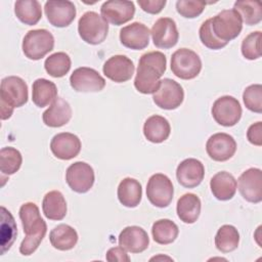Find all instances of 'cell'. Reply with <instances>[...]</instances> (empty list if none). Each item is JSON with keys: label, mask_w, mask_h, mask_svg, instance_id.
<instances>
[{"label": "cell", "mask_w": 262, "mask_h": 262, "mask_svg": "<svg viewBox=\"0 0 262 262\" xmlns=\"http://www.w3.org/2000/svg\"><path fill=\"white\" fill-rule=\"evenodd\" d=\"M16 17L28 26L36 25L42 17L41 4L37 0H19L14 3Z\"/></svg>", "instance_id": "obj_31"}, {"label": "cell", "mask_w": 262, "mask_h": 262, "mask_svg": "<svg viewBox=\"0 0 262 262\" xmlns=\"http://www.w3.org/2000/svg\"><path fill=\"white\" fill-rule=\"evenodd\" d=\"M151 38L154 45L158 48L169 49L178 42L179 34L175 21L170 17H161L152 26Z\"/></svg>", "instance_id": "obj_16"}, {"label": "cell", "mask_w": 262, "mask_h": 262, "mask_svg": "<svg viewBox=\"0 0 262 262\" xmlns=\"http://www.w3.org/2000/svg\"><path fill=\"white\" fill-rule=\"evenodd\" d=\"M171 132L168 120L162 116L154 115L146 119L143 125V134L145 138L152 143L165 141Z\"/></svg>", "instance_id": "obj_25"}, {"label": "cell", "mask_w": 262, "mask_h": 262, "mask_svg": "<svg viewBox=\"0 0 262 262\" xmlns=\"http://www.w3.org/2000/svg\"><path fill=\"white\" fill-rule=\"evenodd\" d=\"M49 241L53 248L59 251H69L76 246L78 233L72 226L59 224L50 231Z\"/></svg>", "instance_id": "obj_29"}, {"label": "cell", "mask_w": 262, "mask_h": 262, "mask_svg": "<svg viewBox=\"0 0 262 262\" xmlns=\"http://www.w3.org/2000/svg\"><path fill=\"white\" fill-rule=\"evenodd\" d=\"M210 19L212 31L220 41L228 43L242 32L243 20L234 9L222 10Z\"/></svg>", "instance_id": "obj_5"}, {"label": "cell", "mask_w": 262, "mask_h": 262, "mask_svg": "<svg viewBox=\"0 0 262 262\" xmlns=\"http://www.w3.org/2000/svg\"><path fill=\"white\" fill-rule=\"evenodd\" d=\"M206 3L194 0H179L176 2L177 12L186 18H194L199 16L205 9Z\"/></svg>", "instance_id": "obj_41"}, {"label": "cell", "mask_w": 262, "mask_h": 262, "mask_svg": "<svg viewBox=\"0 0 262 262\" xmlns=\"http://www.w3.org/2000/svg\"><path fill=\"white\" fill-rule=\"evenodd\" d=\"M137 3L143 11L150 14H157L161 12L166 5V0H138Z\"/></svg>", "instance_id": "obj_42"}, {"label": "cell", "mask_w": 262, "mask_h": 262, "mask_svg": "<svg viewBox=\"0 0 262 262\" xmlns=\"http://www.w3.org/2000/svg\"><path fill=\"white\" fill-rule=\"evenodd\" d=\"M42 210L49 220H61L67 215V202L62 193L52 190L45 194L42 202Z\"/></svg>", "instance_id": "obj_28"}, {"label": "cell", "mask_w": 262, "mask_h": 262, "mask_svg": "<svg viewBox=\"0 0 262 262\" xmlns=\"http://www.w3.org/2000/svg\"><path fill=\"white\" fill-rule=\"evenodd\" d=\"M235 178L226 171L216 173L210 181V187L213 195L219 201L231 200L236 191Z\"/></svg>", "instance_id": "obj_24"}, {"label": "cell", "mask_w": 262, "mask_h": 262, "mask_svg": "<svg viewBox=\"0 0 262 262\" xmlns=\"http://www.w3.org/2000/svg\"><path fill=\"white\" fill-rule=\"evenodd\" d=\"M117 193L118 199L123 206L128 208L137 207L142 196L141 184L134 178H124L118 186Z\"/></svg>", "instance_id": "obj_26"}, {"label": "cell", "mask_w": 262, "mask_h": 262, "mask_svg": "<svg viewBox=\"0 0 262 262\" xmlns=\"http://www.w3.org/2000/svg\"><path fill=\"white\" fill-rule=\"evenodd\" d=\"M52 154L60 160H71L77 157L81 150V141L73 133L61 132L53 136L50 142Z\"/></svg>", "instance_id": "obj_19"}, {"label": "cell", "mask_w": 262, "mask_h": 262, "mask_svg": "<svg viewBox=\"0 0 262 262\" xmlns=\"http://www.w3.org/2000/svg\"><path fill=\"white\" fill-rule=\"evenodd\" d=\"M71 64V58L66 52H55L45 59L44 68L51 77L60 78L68 74Z\"/></svg>", "instance_id": "obj_35"}, {"label": "cell", "mask_w": 262, "mask_h": 262, "mask_svg": "<svg viewBox=\"0 0 262 262\" xmlns=\"http://www.w3.org/2000/svg\"><path fill=\"white\" fill-rule=\"evenodd\" d=\"M206 150L212 160L225 162L235 154L236 142L234 138L227 133H215L207 140Z\"/></svg>", "instance_id": "obj_14"}, {"label": "cell", "mask_w": 262, "mask_h": 262, "mask_svg": "<svg viewBox=\"0 0 262 262\" xmlns=\"http://www.w3.org/2000/svg\"><path fill=\"white\" fill-rule=\"evenodd\" d=\"M149 238L146 231L139 226H127L119 235V246L131 253H141L148 247Z\"/></svg>", "instance_id": "obj_22"}, {"label": "cell", "mask_w": 262, "mask_h": 262, "mask_svg": "<svg viewBox=\"0 0 262 262\" xmlns=\"http://www.w3.org/2000/svg\"><path fill=\"white\" fill-rule=\"evenodd\" d=\"M19 218L26 234L19 246V252L24 256L33 254L43 241L47 225L41 218L39 208L34 203H26L19 208Z\"/></svg>", "instance_id": "obj_2"}, {"label": "cell", "mask_w": 262, "mask_h": 262, "mask_svg": "<svg viewBox=\"0 0 262 262\" xmlns=\"http://www.w3.org/2000/svg\"><path fill=\"white\" fill-rule=\"evenodd\" d=\"M1 119L11 117L13 108L23 106L28 101V85L16 76H9L1 81Z\"/></svg>", "instance_id": "obj_3"}, {"label": "cell", "mask_w": 262, "mask_h": 262, "mask_svg": "<svg viewBox=\"0 0 262 262\" xmlns=\"http://www.w3.org/2000/svg\"><path fill=\"white\" fill-rule=\"evenodd\" d=\"M101 16L115 26H121L131 20L135 13V6L132 1L110 0L100 7Z\"/></svg>", "instance_id": "obj_15"}, {"label": "cell", "mask_w": 262, "mask_h": 262, "mask_svg": "<svg viewBox=\"0 0 262 262\" xmlns=\"http://www.w3.org/2000/svg\"><path fill=\"white\" fill-rule=\"evenodd\" d=\"M233 9L248 26L257 25L262 19V7L259 1L239 0L234 3Z\"/></svg>", "instance_id": "obj_34"}, {"label": "cell", "mask_w": 262, "mask_h": 262, "mask_svg": "<svg viewBox=\"0 0 262 262\" xmlns=\"http://www.w3.org/2000/svg\"><path fill=\"white\" fill-rule=\"evenodd\" d=\"M211 112L216 123L224 127L234 126L242 117V106L238 100L229 95L217 98Z\"/></svg>", "instance_id": "obj_9"}, {"label": "cell", "mask_w": 262, "mask_h": 262, "mask_svg": "<svg viewBox=\"0 0 262 262\" xmlns=\"http://www.w3.org/2000/svg\"><path fill=\"white\" fill-rule=\"evenodd\" d=\"M238 190L242 196L250 203L262 201V172L258 168H250L238 178Z\"/></svg>", "instance_id": "obj_17"}, {"label": "cell", "mask_w": 262, "mask_h": 262, "mask_svg": "<svg viewBox=\"0 0 262 262\" xmlns=\"http://www.w3.org/2000/svg\"><path fill=\"white\" fill-rule=\"evenodd\" d=\"M202 70V60L200 56L188 48L177 49L171 57L172 73L182 79L190 80L195 78Z\"/></svg>", "instance_id": "obj_7"}, {"label": "cell", "mask_w": 262, "mask_h": 262, "mask_svg": "<svg viewBox=\"0 0 262 262\" xmlns=\"http://www.w3.org/2000/svg\"><path fill=\"white\" fill-rule=\"evenodd\" d=\"M247 138L254 145H257V146L262 145V123L261 122H257L249 127L247 132Z\"/></svg>", "instance_id": "obj_43"}, {"label": "cell", "mask_w": 262, "mask_h": 262, "mask_svg": "<svg viewBox=\"0 0 262 262\" xmlns=\"http://www.w3.org/2000/svg\"><path fill=\"white\" fill-rule=\"evenodd\" d=\"M166 66L167 58L160 51H150L142 54L134 79L135 88L143 94L155 93L160 86V78L165 73Z\"/></svg>", "instance_id": "obj_1"}, {"label": "cell", "mask_w": 262, "mask_h": 262, "mask_svg": "<svg viewBox=\"0 0 262 262\" xmlns=\"http://www.w3.org/2000/svg\"><path fill=\"white\" fill-rule=\"evenodd\" d=\"M242 54L245 58L254 60L261 56V32L250 33L242 42Z\"/></svg>", "instance_id": "obj_38"}, {"label": "cell", "mask_w": 262, "mask_h": 262, "mask_svg": "<svg viewBox=\"0 0 262 262\" xmlns=\"http://www.w3.org/2000/svg\"><path fill=\"white\" fill-rule=\"evenodd\" d=\"M199 35H200V39L202 41V43L213 50H217V49H221L224 46H226L228 43L220 41L219 39L216 38V36L214 35L213 31H212V27H211V19H207L205 20L199 31Z\"/></svg>", "instance_id": "obj_40"}, {"label": "cell", "mask_w": 262, "mask_h": 262, "mask_svg": "<svg viewBox=\"0 0 262 262\" xmlns=\"http://www.w3.org/2000/svg\"><path fill=\"white\" fill-rule=\"evenodd\" d=\"M177 216L187 224L194 223L201 213V200L194 193H185L177 201Z\"/></svg>", "instance_id": "obj_27"}, {"label": "cell", "mask_w": 262, "mask_h": 262, "mask_svg": "<svg viewBox=\"0 0 262 262\" xmlns=\"http://www.w3.org/2000/svg\"><path fill=\"white\" fill-rule=\"evenodd\" d=\"M107 32V21L95 11L85 12L78 21V33L82 40L88 44H100L105 40Z\"/></svg>", "instance_id": "obj_4"}, {"label": "cell", "mask_w": 262, "mask_h": 262, "mask_svg": "<svg viewBox=\"0 0 262 262\" xmlns=\"http://www.w3.org/2000/svg\"><path fill=\"white\" fill-rule=\"evenodd\" d=\"M54 46L53 35L45 29L29 31L23 40V52L29 58L38 60L49 53Z\"/></svg>", "instance_id": "obj_6"}, {"label": "cell", "mask_w": 262, "mask_h": 262, "mask_svg": "<svg viewBox=\"0 0 262 262\" xmlns=\"http://www.w3.org/2000/svg\"><path fill=\"white\" fill-rule=\"evenodd\" d=\"M149 35L150 32L145 25L135 21L121 29L120 41L127 48L141 50L148 45Z\"/></svg>", "instance_id": "obj_20"}, {"label": "cell", "mask_w": 262, "mask_h": 262, "mask_svg": "<svg viewBox=\"0 0 262 262\" xmlns=\"http://www.w3.org/2000/svg\"><path fill=\"white\" fill-rule=\"evenodd\" d=\"M243 100L246 107L254 113H262V86L253 84L248 86L243 93Z\"/></svg>", "instance_id": "obj_39"}, {"label": "cell", "mask_w": 262, "mask_h": 262, "mask_svg": "<svg viewBox=\"0 0 262 262\" xmlns=\"http://www.w3.org/2000/svg\"><path fill=\"white\" fill-rule=\"evenodd\" d=\"M57 98L56 85L44 78L37 79L32 86V100L38 107L47 106Z\"/></svg>", "instance_id": "obj_30"}, {"label": "cell", "mask_w": 262, "mask_h": 262, "mask_svg": "<svg viewBox=\"0 0 262 262\" xmlns=\"http://www.w3.org/2000/svg\"><path fill=\"white\" fill-rule=\"evenodd\" d=\"M239 233L232 225H222L215 235V246L222 253H229L238 247Z\"/></svg>", "instance_id": "obj_33"}, {"label": "cell", "mask_w": 262, "mask_h": 262, "mask_svg": "<svg viewBox=\"0 0 262 262\" xmlns=\"http://www.w3.org/2000/svg\"><path fill=\"white\" fill-rule=\"evenodd\" d=\"M134 63L126 55H114L103 64L102 71L106 78L116 82L123 83L130 80L134 74Z\"/></svg>", "instance_id": "obj_18"}, {"label": "cell", "mask_w": 262, "mask_h": 262, "mask_svg": "<svg viewBox=\"0 0 262 262\" xmlns=\"http://www.w3.org/2000/svg\"><path fill=\"white\" fill-rule=\"evenodd\" d=\"M204 176L205 168L203 163L193 158L182 161L176 169V177L178 182L186 188L198 186L203 181Z\"/></svg>", "instance_id": "obj_21"}, {"label": "cell", "mask_w": 262, "mask_h": 262, "mask_svg": "<svg viewBox=\"0 0 262 262\" xmlns=\"http://www.w3.org/2000/svg\"><path fill=\"white\" fill-rule=\"evenodd\" d=\"M66 180L72 190L78 193H85L93 186L94 171L89 164L76 162L67 169Z\"/></svg>", "instance_id": "obj_11"}, {"label": "cell", "mask_w": 262, "mask_h": 262, "mask_svg": "<svg viewBox=\"0 0 262 262\" xmlns=\"http://www.w3.org/2000/svg\"><path fill=\"white\" fill-rule=\"evenodd\" d=\"M178 226L170 219H160L152 224L151 234L156 243L168 245L173 243L178 236Z\"/></svg>", "instance_id": "obj_32"}, {"label": "cell", "mask_w": 262, "mask_h": 262, "mask_svg": "<svg viewBox=\"0 0 262 262\" xmlns=\"http://www.w3.org/2000/svg\"><path fill=\"white\" fill-rule=\"evenodd\" d=\"M21 154L14 147L7 146L0 150V171L2 176L12 175L17 172L21 166Z\"/></svg>", "instance_id": "obj_37"}, {"label": "cell", "mask_w": 262, "mask_h": 262, "mask_svg": "<svg viewBox=\"0 0 262 262\" xmlns=\"http://www.w3.org/2000/svg\"><path fill=\"white\" fill-rule=\"evenodd\" d=\"M173 194V184L168 176L162 173L150 176L146 185V196L151 205L166 208L172 202Z\"/></svg>", "instance_id": "obj_8"}, {"label": "cell", "mask_w": 262, "mask_h": 262, "mask_svg": "<svg viewBox=\"0 0 262 262\" xmlns=\"http://www.w3.org/2000/svg\"><path fill=\"white\" fill-rule=\"evenodd\" d=\"M184 98L183 88L176 81L166 78L161 80L158 90L154 93V102L164 110H175Z\"/></svg>", "instance_id": "obj_10"}, {"label": "cell", "mask_w": 262, "mask_h": 262, "mask_svg": "<svg viewBox=\"0 0 262 262\" xmlns=\"http://www.w3.org/2000/svg\"><path fill=\"white\" fill-rule=\"evenodd\" d=\"M1 255H4L14 242L17 230L12 215L4 207L1 208Z\"/></svg>", "instance_id": "obj_36"}, {"label": "cell", "mask_w": 262, "mask_h": 262, "mask_svg": "<svg viewBox=\"0 0 262 262\" xmlns=\"http://www.w3.org/2000/svg\"><path fill=\"white\" fill-rule=\"evenodd\" d=\"M44 11L48 21L57 28H64L76 17V7L69 0H49L45 2Z\"/></svg>", "instance_id": "obj_13"}, {"label": "cell", "mask_w": 262, "mask_h": 262, "mask_svg": "<svg viewBox=\"0 0 262 262\" xmlns=\"http://www.w3.org/2000/svg\"><path fill=\"white\" fill-rule=\"evenodd\" d=\"M106 260L110 262H129L130 258L128 256V254L126 253V250L123 249L121 246L120 247H114L111 248L107 252H106V256H105Z\"/></svg>", "instance_id": "obj_44"}, {"label": "cell", "mask_w": 262, "mask_h": 262, "mask_svg": "<svg viewBox=\"0 0 262 262\" xmlns=\"http://www.w3.org/2000/svg\"><path fill=\"white\" fill-rule=\"evenodd\" d=\"M70 84L77 92H98L104 88L105 80L96 70L82 67L72 73Z\"/></svg>", "instance_id": "obj_12"}, {"label": "cell", "mask_w": 262, "mask_h": 262, "mask_svg": "<svg viewBox=\"0 0 262 262\" xmlns=\"http://www.w3.org/2000/svg\"><path fill=\"white\" fill-rule=\"evenodd\" d=\"M72 118L70 103L63 98L57 97L43 113L42 119L46 126L57 128L66 125Z\"/></svg>", "instance_id": "obj_23"}]
</instances>
